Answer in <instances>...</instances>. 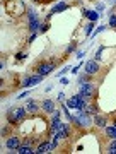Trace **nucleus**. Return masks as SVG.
<instances>
[{
    "mask_svg": "<svg viewBox=\"0 0 116 154\" xmlns=\"http://www.w3.org/2000/svg\"><path fill=\"white\" fill-rule=\"evenodd\" d=\"M50 137H55L58 140H67L70 137V128H68V123L65 122H51L50 125Z\"/></svg>",
    "mask_w": 116,
    "mask_h": 154,
    "instance_id": "obj_1",
    "label": "nucleus"
},
{
    "mask_svg": "<svg viewBox=\"0 0 116 154\" xmlns=\"http://www.w3.org/2000/svg\"><path fill=\"white\" fill-rule=\"evenodd\" d=\"M26 116H28L26 106H22V108H9L7 110V122H9V125H19V123H22L26 120Z\"/></svg>",
    "mask_w": 116,
    "mask_h": 154,
    "instance_id": "obj_2",
    "label": "nucleus"
},
{
    "mask_svg": "<svg viewBox=\"0 0 116 154\" xmlns=\"http://www.w3.org/2000/svg\"><path fill=\"white\" fill-rule=\"evenodd\" d=\"M75 111H77V113L72 115V122H70V123H73L77 128H89V127L94 123V120L91 118V115L85 113L84 110H75Z\"/></svg>",
    "mask_w": 116,
    "mask_h": 154,
    "instance_id": "obj_3",
    "label": "nucleus"
},
{
    "mask_svg": "<svg viewBox=\"0 0 116 154\" xmlns=\"http://www.w3.org/2000/svg\"><path fill=\"white\" fill-rule=\"evenodd\" d=\"M77 89H79L77 94L82 99H85V101H92V96L96 94V86L92 82H89V81H85V82H79Z\"/></svg>",
    "mask_w": 116,
    "mask_h": 154,
    "instance_id": "obj_4",
    "label": "nucleus"
},
{
    "mask_svg": "<svg viewBox=\"0 0 116 154\" xmlns=\"http://www.w3.org/2000/svg\"><path fill=\"white\" fill-rule=\"evenodd\" d=\"M7 9L14 16H21L26 11V5H24V2H21V0H9L7 2Z\"/></svg>",
    "mask_w": 116,
    "mask_h": 154,
    "instance_id": "obj_5",
    "label": "nucleus"
},
{
    "mask_svg": "<svg viewBox=\"0 0 116 154\" xmlns=\"http://www.w3.org/2000/svg\"><path fill=\"white\" fill-rule=\"evenodd\" d=\"M44 75H39V74H34V75H26L24 77V81L21 82V88L22 89H29L33 88V86H38L39 82H43Z\"/></svg>",
    "mask_w": 116,
    "mask_h": 154,
    "instance_id": "obj_6",
    "label": "nucleus"
},
{
    "mask_svg": "<svg viewBox=\"0 0 116 154\" xmlns=\"http://www.w3.org/2000/svg\"><path fill=\"white\" fill-rule=\"evenodd\" d=\"M53 70H55V63L53 62H41L38 65V69H36V74H39V75H48Z\"/></svg>",
    "mask_w": 116,
    "mask_h": 154,
    "instance_id": "obj_7",
    "label": "nucleus"
},
{
    "mask_svg": "<svg viewBox=\"0 0 116 154\" xmlns=\"http://www.w3.org/2000/svg\"><path fill=\"white\" fill-rule=\"evenodd\" d=\"M24 106H26V110H28V113H31V115H38L39 110H41V105H39L36 99H31L28 98L26 99V103H24Z\"/></svg>",
    "mask_w": 116,
    "mask_h": 154,
    "instance_id": "obj_8",
    "label": "nucleus"
},
{
    "mask_svg": "<svg viewBox=\"0 0 116 154\" xmlns=\"http://www.w3.org/2000/svg\"><path fill=\"white\" fill-rule=\"evenodd\" d=\"M84 69H85V72H87L89 75H96V74H99V70H101L99 63L96 60H87L84 63Z\"/></svg>",
    "mask_w": 116,
    "mask_h": 154,
    "instance_id": "obj_9",
    "label": "nucleus"
},
{
    "mask_svg": "<svg viewBox=\"0 0 116 154\" xmlns=\"http://www.w3.org/2000/svg\"><path fill=\"white\" fill-rule=\"evenodd\" d=\"M19 146H21V139L17 135H9V139L5 140V147L10 149V151H17Z\"/></svg>",
    "mask_w": 116,
    "mask_h": 154,
    "instance_id": "obj_10",
    "label": "nucleus"
},
{
    "mask_svg": "<svg viewBox=\"0 0 116 154\" xmlns=\"http://www.w3.org/2000/svg\"><path fill=\"white\" fill-rule=\"evenodd\" d=\"M53 144L51 140H44V142L38 144V147H36V154H46V152H51L53 151Z\"/></svg>",
    "mask_w": 116,
    "mask_h": 154,
    "instance_id": "obj_11",
    "label": "nucleus"
},
{
    "mask_svg": "<svg viewBox=\"0 0 116 154\" xmlns=\"http://www.w3.org/2000/svg\"><path fill=\"white\" fill-rule=\"evenodd\" d=\"M41 110H43L46 115H51V113L55 111V101H53V99H44L43 103H41Z\"/></svg>",
    "mask_w": 116,
    "mask_h": 154,
    "instance_id": "obj_12",
    "label": "nucleus"
},
{
    "mask_svg": "<svg viewBox=\"0 0 116 154\" xmlns=\"http://www.w3.org/2000/svg\"><path fill=\"white\" fill-rule=\"evenodd\" d=\"M67 9H70V4H67V2H56L55 5L50 9L51 14H58V12H65Z\"/></svg>",
    "mask_w": 116,
    "mask_h": 154,
    "instance_id": "obj_13",
    "label": "nucleus"
},
{
    "mask_svg": "<svg viewBox=\"0 0 116 154\" xmlns=\"http://www.w3.org/2000/svg\"><path fill=\"white\" fill-rule=\"evenodd\" d=\"M16 152H19V154H36V147H33L31 144H21Z\"/></svg>",
    "mask_w": 116,
    "mask_h": 154,
    "instance_id": "obj_14",
    "label": "nucleus"
},
{
    "mask_svg": "<svg viewBox=\"0 0 116 154\" xmlns=\"http://www.w3.org/2000/svg\"><path fill=\"white\" fill-rule=\"evenodd\" d=\"M94 125L99 127V128H106L108 127V118H106L104 115H94Z\"/></svg>",
    "mask_w": 116,
    "mask_h": 154,
    "instance_id": "obj_15",
    "label": "nucleus"
},
{
    "mask_svg": "<svg viewBox=\"0 0 116 154\" xmlns=\"http://www.w3.org/2000/svg\"><path fill=\"white\" fill-rule=\"evenodd\" d=\"M85 17H87L89 21H92V22H96L97 19L101 17V14L97 11H85Z\"/></svg>",
    "mask_w": 116,
    "mask_h": 154,
    "instance_id": "obj_16",
    "label": "nucleus"
},
{
    "mask_svg": "<svg viewBox=\"0 0 116 154\" xmlns=\"http://www.w3.org/2000/svg\"><path fill=\"white\" fill-rule=\"evenodd\" d=\"M77 103H79L77 94H75V96H72L70 99H67V106H68L70 110H77Z\"/></svg>",
    "mask_w": 116,
    "mask_h": 154,
    "instance_id": "obj_17",
    "label": "nucleus"
},
{
    "mask_svg": "<svg viewBox=\"0 0 116 154\" xmlns=\"http://www.w3.org/2000/svg\"><path fill=\"white\" fill-rule=\"evenodd\" d=\"M104 130H106V135L109 139H116V127L115 125H108Z\"/></svg>",
    "mask_w": 116,
    "mask_h": 154,
    "instance_id": "obj_18",
    "label": "nucleus"
},
{
    "mask_svg": "<svg viewBox=\"0 0 116 154\" xmlns=\"http://www.w3.org/2000/svg\"><path fill=\"white\" fill-rule=\"evenodd\" d=\"M84 28H85V36H91V34L94 33V28H96V22H92V21H89L87 24H85V26H84Z\"/></svg>",
    "mask_w": 116,
    "mask_h": 154,
    "instance_id": "obj_19",
    "label": "nucleus"
},
{
    "mask_svg": "<svg viewBox=\"0 0 116 154\" xmlns=\"http://www.w3.org/2000/svg\"><path fill=\"white\" fill-rule=\"evenodd\" d=\"M28 19H29V22L31 21H36V19H39L38 17V12H36V9H28Z\"/></svg>",
    "mask_w": 116,
    "mask_h": 154,
    "instance_id": "obj_20",
    "label": "nucleus"
},
{
    "mask_svg": "<svg viewBox=\"0 0 116 154\" xmlns=\"http://www.w3.org/2000/svg\"><path fill=\"white\" fill-rule=\"evenodd\" d=\"M106 152L116 154V139H111V142H109V146H108V151H106Z\"/></svg>",
    "mask_w": 116,
    "mask_h": 154,
    "instance_id": "obj_21",
    "label": "nucleus"
},
{
    "mask_svg": "<svg viewBox=\"0 0 116 154\" xmlns=\"http://www.w3.org/2000/svg\"><path fill=\"white\" fill-rule=\"evenodd\" d=\"M103 51H104V45H103V46H99V48H97V51H96V55H94V60L96 62H99L101 58H103Z\"/></svg>",
    "mask_w": 116,
    "mask_h": 154,
    "instance_id": "obj_22",
    "label": "nucleus"
},
{
    "mask_svg": "<svg viewBox=\"0 0 116 154\" xmlns=\"http://www.w3.org/2000/svg\"><path fill=\"white\" fill-rule=\"evenodd\" d=\"M28 58V51H17L16 53V60L21 62V60H26Z\"/></svg>",
    "mask_w": 116,
    "mask_h": 154,
    "instance_id": "obj_23",
    "label": "nucleus"
},
{
    "mask_svg": "<svg viewBox=\"0 0 116 154\" xmlns=\"http://www.w3.org/2000/svg\"><path fill=\"white\" fill-rule=\"evenodd\" d=\"M109 28H116V14L115 12H109Z\"/></svg>",
    "mask_w": 116,
    "mask_h": 154,
    "instance_id": "obj_24",
    "label": "nucleus"
},
{
    "mask_svg": "<svg viewBox=\"0 0 116 154\" xmlns=\"http://www.w3.org/2000/svg\"><path fill=\"white\" fill-rule=\"evenodd\" d=\"M104 29H106V24H103V26H97V28L94 29V33L91 34V36H92V38H94V36H97V34H99V33H103V31H104Z\"/></svg>",
    "mask_w": 116,
    "mask_h": 154,
    "instance_id": "obj_25",
    "label": "nucleus"
},
{
    "mask_svg": "<svg viewBox=\"0 0 116 154\" xmlns=\"http://www.w3.org/2000/svg\"><path fill=\"white\" fill-rule=\"evenodd\" d=\"M70 70H72V67H70V65H67L65 69H61V70L58 72V74H56V77H63V75L67 74V72H70Z\"/></svg>",
    "mask_w": 116,
    "mask_h": 154,
    "instance_id": "obj_26",
    "label": "nucleus"
},
{
    "mask_svg": "<svg viewBox=\"0 0 116 154\" xmlns=\"http://www.w3.org/2000/svg\"><path fill=\"white\" fill-rule=\"evenodd\" d=\"M60 113H61V111H58V110H55V111H53V113H51V122L60 120Z\"/></svg>",
    "mask_w": 116,
    "mask_h": 154,
    "instance_id": "obj_27",
    "label": "nucleus"
},
{
    "mask_svg": "<svg viewBox=\"0 0 116 154\" xmlns=\"http://www.w3.org/2000/svg\"><path fill=\"white\" fill-rule=\"evenodd\" d=\"M75 46H77V43H72V45H68L65 50V53H72V51H75Z\"/></svg>",
    "mask_w": 116,
    "mask_h": 154,
    "instance_id": "obj_28",
    "label": "nucleus"
},
{
    "mask_svg": "<svg viewBox=\"0 0 116 154\" xmlns=\"http://www.w3.org/2000/svg\"><path fill=\"white\" fill-rule=\"evenodd\" d=\"M28 96H29V89H24V91L17 96V99H24V98H28Z\"/></svg>",
    "mask_w": 116,
    "mask_h": 154,
    "instance_id": "obj_29",
    "label": "nucleus"
},
{
    "mask_svg": "<svg viewBox=\"0 0 116 154\" xmlns=\"http://www.w3.org/2000/svg\"><path fill=\"white\" fill-rule=\"evenodd\" d=\"M48 28H50V24H48V22H44L43 26H41V29H39V34H41V33H46V31H48Z\"/></svg>",
    "mask_w": 116,
    "mask_h": 154,
    "instance_id": "obj_30",
    "label": "nucleus"
},
{
    "mask_svg": "<svg viewBox=\"0 0 116 154\" xmlns=\"http://www.w3.org/2000/svg\"><path fill=\"white\" fill-rule=\"evenodd\" d=\"M104 7H106V4H103V2H99V4L96 5V11H97V12H103V11H104Z\"/></svg>",
    "mask_w": 116,
    "mask_h": 154,
    "instance_id": "obj_31",
    "label": "nucleus"
},
{
    "mask_svg": "<svg viewBox=\"0 0 116 154\" xmlns=\"http://www.w3.org/2000/svg\"><path fill=\"white\" fill-rule=\"evenodd\" d=\"M68 82H70V81H68L67 77H60V84H63V86H67Z\"/></svg>",
    "mask_w": 116,
    "mask_h": 154,
    "instance_id": "obj_32",
    "label": "nucleus"
},
{
    "mask_svg": "<svg viewBox=\"0 0 116 154\" xmlns=\"http://www.w3.org/2000/svg\"><path fill=\"white\" fill-rule=\"evenodd\" d=\"M38 38V33H34V34H31V38H29V41L28 43H34V39Z\"/></svg>",
    "mask_w": 116,
    "mask_h": 154,
    "instance_id": "obj_33",
    "label": "nucleus"
},
{
    "mask_svg": "<svg viewBox=\"0 0 116 154\" xmlns=\"http://www.w3.org/2000/svg\"><path fill=\"white\" fill-rule=\"evenodd\" d=\"M84 55H85V51H77V53H75V57H77V60H79V58H82Z\"/></svg>",
    "mask_w": 116,
    "mask_h": 154,
    "instance_id": "obj_34",
    "label": "nucleus"
},
{
    "mask_svg": "<svg viewBox=\"0 0 116 154\" xmlns=\"http://www.w3.org/2000/svg\"><path fill=\"white\" fill-rule=\"evenodd\" d=\"M65 99V93H60L58 94V101H63Z\"/></svg>",
    "mask_w": 116,
    "mask_h": 154,
    "instance_id": "obj_35",
    "label": "nucleus"
},
{
    "mask_svg": "<svg viewBox=\"0 0 116 154\" xmlns=\"http://www.w3.org/2000/svg\"><path fill=\"white\" fill-rule=\"evenodd\" d=\"M7 132H9V127H4L2 128V135H7Z\"/></svg>",
    "mask_w": 116,
    "mask_h": 154,
    "instance_id": "obj_36",
    "label": "nucleus"
},
{
    "mask_svg": "<svg viewBox=\"0 0 116 154\" xmlns=\"http://www.w3.org/2000/svg\"><path fill=\"white\" fill-rule=\"evenodd\" d=\"M108 4H111V5H116V0H106Z\"/></svg>",
    "mask_w": 116,
    "mask_h": 154,
    "instance_id": "obj_37",
    "label": "nucleus"
},
{
    "mask_svg": "<svg viewBox=\"0 0 116 154\" xmlns=\"http://www.w3.org/2000/svg\"><path fill=\"white\" fill-rule=\"evenodd\" d=\"M113 125H115V127H116V120H115V122H113Z\"/></svg>",
    "mask_w": 116,
    "mask_h": 154,
    "instance_id": "obj_38",
    "label": "nucleus"
},
{
    "mask_svg": "<svg viewBox=\"0 0 116 154\" xmlns=\"http://www.w3.org/2000/svg\"><path fill=\"white\" fill-rule=\"evenodd\" d=\"M33 2H39V0H33Z\"/></svg>",
    "mask_w": 116,
    "mask_h": 154,
    "instance_id": "obj_39",
    "label": "nucleus"
}]
</instances>
